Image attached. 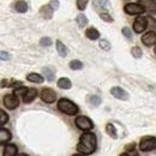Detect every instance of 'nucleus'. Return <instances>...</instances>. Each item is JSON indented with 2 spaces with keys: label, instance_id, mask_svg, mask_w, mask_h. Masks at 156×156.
<instances>
[{
  "label": "nucleus",
  "instance_id": "nucleus-1",
  "mask_svg": "<svg viewBox=\"0 0 156 156\" xmlns=\"http://www.w3.org/2000/svg\"><path fill=\"white\" fill-rule=\"evenodd\" d=\"M98 147V140L96 136L91 132H85L79 138V143L77 145L78 153L84 154V155H90L96 150Z\"/></svg>",
  "mask_w": 156,
  "mask_h": 156
},
{
  "label": "nucleus",
  "instance_id": "nucleus-2",
  "mask_svg": "<svg viewBox=\"0 0 156 156\" xmlns=\"http://www.w3.org/2000/svg\"><path fill=\"white\" fill-rule=\"evenodd\" d=\"M59 111H61L62 113L67 114V115H75L78 113L77 105H75L72 101L67 100V98H60L58 102Z\"/></svg>",
  "mask_w": 156,
  "mask_h": 156
},
{
  "label": "nucleus",
  "instance_id": "nucleus-3",
  "mask_svg": "<svg viewBox=\"0 0 156 156\" xmlns=\"http://www.w3.org/2000/svg\"><path fill=\"white\" fill-rule=\"evenodd\" d=\"M156 149V137L145 136L140 139L139 150L140 151H150Z\"/></svg>",
  "mask_w": 156,
  "mask_h": 156
},
{
  "label": "nucleus",
  "instance_id": "nucleus-4",
  "mask_svg": "<svg viewBox=\"0 0 156 156\" xmlns=\"http://www.w3.org/2000/svg\"><path fill=\"white\" fill-rule=\"evenodd\" d=\"M75 124H76V126L79 130H83V131H88V130H91L94 127L93 121L88 117H83V115L76 118Z\"/></svg>",
  "mask_w": 156,
  "mask_h": 156
},
{
  "label": "nucleus",
  "instance_id": "nucleus-5",
  "mask_svg": "<svg viewBox=\"0 0 156 156\" xmlns=\"http://www.w3.org/2000/svg\"><path fill=\"white\" fill-rule=\"evenodd\" d=\"M2 101H4V106H5L6 108H9V109H15V108H17L18 105H20L18 98H17V95H15V94H6V95L4 96V98H2Z\"/></svg>",
  "mask_w": 156,
  "mask_h": 156
},
{
  "label": "nucleus",
  "instance_id": "nucleus-6",
  "mask_svg": "<svg viewBox=\"0 0 156 156\" xmlns=\"http://www.w3.org/2000/svg\"><path fill=\"white\" fill-rule=\"evenodd\" d=\"M124 11L129 15H142L145 10L144 7L140 5V4H136V2H130V4H126L125 7H124Z\"/></svg>",
  "mask_w": 156,
  "mask_h": 156
},
{
  "label": "nucleus",
  "instance_id": "nucleus-7",
  "mask_svg": "<svg viewBox=\"0 0 156 156\" xmlns=\"http://www.w3.org/2000/svg\"><path fill=\"white\" fill-rule=\"evenodd\" d=\"M40 96H41V100H42L43 102H46V103H53V102L57 100V94H55V91H54L53 89H51V88H44V89H42Z\"/></svg>",
  "mask_w": 156,
  "mask_h": 156
},
{
  "label": "nucleus",
  "instance_id": "nucleus-8",
  "mask_svg": "<svg viewBox=\"0 0 156 156\" xmlns=\"http://www.w3.org/2000/svg\"><path fill=\"white\" fill-rule=\"evenodd\" d=\"M111 94L118 100H121V101H127L130 95L127 94V91H125L124 89H121L120 87H114L111 89Z\"/></svg>",
  "mask_w": 156,
  "mask_h": 156
},
{
  "label": "nucleus",
  "instance_id": "nucleus-9",
  "mask_svg": "<svg viewBox=\"0 0 156 156\" xmlns=\"http://www.w3.org/2000/svg\"><path fill=\"white\" fill-rule=\"evenodd\" d=\"M148 23H147V18L145 17H137L135 23H133V30L136 31L137 34H140L145 30Z\"/></svg>",
  "mask_w": 156,
  "mask_h": 156
},
{
  "label": "nucleus",
  "instance_id": "nucleus-10",
  "mask_svg": "<svg viewBox=\"0 0 156 156\" xmlns=\"http://www.w3.org/2000/svg\"><path fill=\"white\" fill-rule=\"evenodd\" d=\"M142 42L147 47H151L153 44H156V34L154 31H148L142 36Z\"/></svg>",
  "mask_w": 156,
  "mask_h": 156
},
{
  "label": "nucleus",
  "instance_id": "nucleus-11",
  "mask_svg": "<svg viewBox=\"0 0 156 156\" xmlns=\"http://www.w3.org/2000/svg\"><path fill=\"white\" fill-rule=\"evenodd\" d=\"M139 4L149 13H156V2L154 0H139Z\"/></svg>",
  "mask_w": 156,
  "mask_h": 156
},
{
  "label": "nucleus",
  "instance_id": "nucleus-12",
  "mask_svg": "<svg viewBox=\"0 0 156 156\" xmlns=\"http://www.w3.org/2000/svg\"><path fill=\"white\" fill-rule=\"evenodd\" d=\"M53 7L48 4V5H43L41 9H40V15L43 17V18H46V20H51L52 17H53Z\"/></svg>",
  "mask_w": 156,
  "mask_h": 156
},
{
  "label": "nucleus",
  "instance_id": "nucleus-13",
  "mask_svg": "<svg viewBox=\"0 0 156 156\" xmlns=\"http://www.w3.org/2000/svg\"><path fill=\"white\" fill-rule=\"evenodd\" d=\"M36 96H37V90L35 88H30L23 96V101H24V103H30L36 98Z\"/></svg>",
  "mask_w": 156,
  "mask_h": 156
},
{
  "label": "nucleus",
  "instance_id": "nucleus-14",
  "mask_svg": "<svg viewBox=\"0 0 156 156\" xmlns=\"http://www.w3.org/2000/svg\"><path fill=\"white\" fill-rule=\"evenodd\" d=\"M17 151H18V148L16 144H6L2 150V156H16Z\"/></svg>",
  "mask_w": 156,
  "mask_h": 156
},
{
  "label": "nucleus",
  "instance_id": "nucleus-15",
  "mask_svg": "<svg viewBox=\"0 0 156 156\" xmlns=\"http://www.w3.org/2000/svg\"><path fill=\"white\" fill-rule=\"evenodd\" d=\"M11 132L4 127L0 129V144H5L11 139Z\"/></svg>",
  "mask_w": 156,
  "mask_h": 156
},
{
  "label": "nucleus",
  "instance_id": "nucleus-16",
  "mask_svg": "<svg viewBox=\"0 0 156 156\" xmlns=\"http://www.w3.org/2000/svg\"><path fill=\"white\" fill-rule=\"evenodd\" d=\"M42 72H43L44 77H46V79H47L48 82H53V80H54L55 72H54L53 69H51V67L47 66V67H43V69H42Z\"/></svg>",
  "mask_w": 156,
  "mask_h": 156
},
{
  "label": "nucleus",
  "instance_id": "nucleus-17",
  "mask_svg": "<svg viewBox=\"0 0 156 156\" xmlns=\"http://www.w3.org/2000/svg\"><path fill=\"white\" fill-rule=\"evenodd\" d=\"M85 36L89 40H93L94 41V40H98L100 37V33H98L95 28H89V29L85 30Z\"/></svg>",
  "mask_w": 156,
  "mask_h": 156
},
{
  "label": "nucleus",
  "instance_id": "nucleus-18",
  "mask_svg": "<svg viewBox=\"0 0 156 156\" xmlns=\"http://www.w3.org/2000/svg\"><path fill=\"white\" fill-rule=\"evenodd\" d=\"M55 44H57V51H58L59 55L62 57V58H65V57L67 55V48L65 47V44H64L60 40H58V41L55 42Z\"/></svg>",
  "mask_w": 156,
  "mask_h": 156
},
{
  "label": "nucleus",
  "instance_id": "nucleus-19",
  "mask_svg": "<svg viewBox=\"0 0 156 156\" xmlns=\"http://www.w3.org/2000/svg\"><path fill=\"white\" fill-rule=\"evenodd\" d=\"M58 87L60 89H70L72 87V83L69 78H60L58 80Z\"/></svg>",
  "mask_w": 156,
  "mask_h": 156
},
{
  "label": "nucleus",
  "instance_id": "nucleus-20",
  "mask_svg": "<svg viewBox=\"0 0 156 156\" xmlns=\"http://www.w3.org/2000/svg\"><path fill=\"white\" fill-rule=\"evenodd\" d=\"M106 132L108 133V136L112 137L113 139H117L118 138V135H117V130H115V127H114V125L113 124H107L106 125Z\"/></svg>",
  "mask_w": 156,
  "mask_h": 156
},
{
  "label": "nucleus",
  "instance_id": "nucleus-21",
  "mask_svg": "<svg viewBox=\"0 0 156 156\" xmlns=\"http://www.w3.org/2000/svg\"><path fill=\"white\" fill-rule=\"evenodd\" d=\"M27 79L29 80V82H33V83H42L43 82V77L39 75V73H29L28 76H27Z\"/></svg>",
  "mask_w": 156,
  "mask_h": 156
},
{
  "label": "nucleus",
  "instance_id": "nucleus-22",
  "mask_svg": "<svg viewBox=\"0 0 156 156\" xmlns=\"http://www.w3.org/2000/svg\"><path fill=\"white\" fill-rule=\"evenodd\" d=\"M15 9H16V11H18L20 13H24V12L28 11V4L25 1H23V0H20V1L16 2Z\"/></svg>",
  "mask_w": 156,
  "mask_h": 156
},
{
  "label": "nucleus",
  "instance_id": "nucleus-23",
  "mask_svg": "<svg viewBox=\"0 0 156 156\" xmlns=\"http://www.w3.org/2000/svg\"><path fill=\"white\" fill-rule=\"evenodd\" d=\"M76 22H77V24H78V27H79V28H84V27L88 24V18H87V16H85V15L80 13V15H78L77 16Z\"/></svg>",
  "mask_w": 156,
  "mask_h": 156
},
{
  "label": "nucleus",
  "instance_id": "nucleus-24",
  "mask_svg": "<svg viewBox=\"0 0 156 156\" xmlns=\"http://www.w3.org/2000/svg\"><path fill=\"white\" fill-rule=\"evenodd\" d=\"M83 67V64L79 60H72L70 62V69L71 70H80Z\"/></svg>",
  "mask_w": 156,
  "mask_h": 156
},
{
  "label": "nucleus",
  "instance_id": "nucleus-25",
  "mask_svg": "<svg viewBox=\"0 0 156 156\" xmlns=\"http://www.w3.org/2000/svg\"><path fill=\"white\" fill-rule=\"evenodd\" d=\"M100 47L103 49V51H111V48H112V46H111V43L107 41V40H101L100 41Z\"/></svg>",
  "mask_w": 156,
  "mask_h": 156
},
{
  "label": "nucleus",
  "instance_id": "nucleus-26",
  "mask_svg": "<svg viewBox=\"0 0 156 156\" xmlns=\"http://www.w3.org/2000/svg\"><path fill=\"white\" fill-rule=\"evenodd\" d=\"M131 54H132V55H133V57H135V58H140V57H142V55H143V52H142V49H140V48H139V47H133V48H132V49H131Z\"/></svg>",
  "mask_w": 156,
  "mask_h": 156
},
{
  "label": "nucleus",
  "instance_id": "nucleus-27",
  "mask_svg": "<svg viewBox=\"0 0 156 156\" xmlns=\"http://www.w3.org/2000/svg\"><path fill=\"white\" fill-rule=\"evenodd\" d=\"M90 103H91L93 106L98 107V106L101 105V98L98 96V95H93V96H90Z\"/></svg>",
  "mask_w": 156,
  "mask_h": 156
},
{
  "label": "nucleus",
  "instance_id": "nucleus-28",
  "mask_svg": "<svg viewBox=\"0 0 156 156\" xmlns=\"http://www.w3.org/2000/svg\"><path fill=\"white\" fill-rule=\"evenodd\" d=\"M9 121V115L5 113V111L0 109V125H4Z\"/></svg>",
  "mask_w": 156,
  "mask_h": 156
},
{
  "label": "nucleus",
  "instance_id": "nucleus-29",
  "mask_svg": "<svg viewBox=\"0 0 156 156\" xmlns=\"http://www.w3.org/2000/svg\"><path fill=\"white\" fill-rule=\"evenodd\" d=\"M52 43H53L52 39H49V37H42V39L40 40V44L42 47H49Z\"/></svg>",
  "mask_w": 156,
  "mask_h": 156
},
{
  "label": "nucleus",
  "instance_id": "nucleus-30",
  "mask_svg": "<svg viewBox=\"0 0 156 156\" xmlns=\"http://www.w3.org/2000/svg\"><path fill=\"white\" fill-rule=\"evenodd\" d=\"M121 33L124 34V36H125L127 40H132V33H131V29H130V28H126V27L122 28Z\"/></svg>",
  "mask_w": 156,
  "mask_h": 156
},
{
  "label": "nucleus",
  "instance_id": "nucleus-31",
  "mask_svg": "<svg viewBox=\"0 0 156 156\" xmlns=\"http://www.w3.org/2000/svg\"><path fill=\"white\" fill-rule=\"evenodd\" d=\"M28 91V89L25 88V87H20V88H16L15 89V91H13V94L15 95H25V93Z\"/></svg>",
  "mask_w": 156,
  "mask_h": 156
},
{
  "label": "nucleus",
  "instance_id": "nucleus-32",
  "mask_svg": "<svg viewBox=\"0 0 156 156\" xmlns=\"http://www.w3.org/2000/svg\"><path fill=\"white\" fill-rule=\"evenodd\" d=\"M100 18L102 20H105V22H107V23H112V22H113V18H112L108 13H106V12H102V13L100 15Z\"/></svg>",
  "mask_w": 156,
  "mask_h": 156
},
{
  "label": "nucleus",
  "instance_id": "nucleus-33",
  "mask_svg": "<svg viewBox=\"0 0 156 156\" xmlns=\"http://www.w3.org/2000/svg\"><path fill=\"white\" fill-rule=\"evenodd\" d=\"M88 1H89V0H77V1H76L77 7L79 10H84V9L87 7V5H88Z\"/></svg>",
  "mask_w": 156,
  "mask_h": 156
},
{
  "label": "nucleus",
  "instance_id": "nucleus-34",
  "mask_svg": "<svg viewBox=\"0 0 156 156\" xmlns=\"http://www.w3.org/2000/svg\"><path fill=\"white\" fill-rule=\"evenodd\" d=\"M100 5L105 10H108L109 9V1L108 0H100Z\"/></svg>",
  "mask_w": 156,
  "mask_h": 156
},
{
  "label": "nucleus",
  "instance_id": "nucleus-35",
  "mask_svg": "<svg viewBox=\"0 0 156 156\" xmlns=\"http://www.w3.org/2000/svg\"><path fill=\"white\" fill-rule=\"evenodd\" d=\"M49 5L53 7V10H58L59 9V1L58 0H51Z\"/></svg>",
  "mask_w": 156,
  "mask_h": 156
},
{
  "label": "nucleus",
  "instance_id": "nucleus-36",
  "mask_svg": "<svg viewBox=\"0 0 156 156\" xmlns=\"http://www.w3.org/2000/svg\"><path fill=\"white\" fill-rule=\"evenodd\" d=\"M1 60L2 61H5V60H10L11 59V55L9 54V53H6V52H1Z\"/></svg>",
  "mask_w": 156,
  "mask_h": 156
},
{
  "label": "nucleus",
  "instance_id": "nucleus-37",
  "mask_svg": "<svg viewBox=\"0 0 156 156\" xmlns=\"http://www.w3.org/2000/svg\"><path fill=\"white\" fill-rule=\"evenodd\" d=\"M120 156H138V153H136V151H129V153L121 154Z\"/></svg>",
  "mask_w": 156,
  "mask_h": 156
},
{
  "label": "nucleus",
  "instance_id": "nucleus-38",
  "mask_svg": "<svg viewBox=\"0 0 156 156\" xmlns=\"http://www.w3.org/2000/svg\"><path fill=\"white\" fill-rule=\"evenodd\" d=\"M73 156H84V154H75Z\"/></svg>",
  "mask_w": 156,
  "mask_h": 156
},
{
  "label": "nucleus",
  "instance_id": "nucleus-39",
  "mask_svg": "<svg viewBox=\"0 0 156 156\" xmlns=\"http://www.w3.org/2000/svg\"><path fill=\"white\" fill-rule=\"evenodd\" d=\"M18 156H29V155H27V154H20Z\"/></svg>",
  "mask_w": 156,
  "mask_h": 156
},
{
  "label": "nucleus",
  "instance_id": "nucleus-40",
  "mask_svg": "<svg viewBox=\"0 0 156 156\" xmlns=\"http://www.w3.org/2000/svg\"><path fill=\"white\" fill-rule=\"evenodd\" d=\"M155 54H156V44H155Z\"/></svg>",
  "mask_w": 156,
  "mask_h": 156
}]
</instances>
